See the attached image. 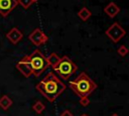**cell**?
Wrapping results in <instances>:
<instances>
[{"label":"cell","instance_id":"1","mask_svg":"<svg viewBox=\"0 0 129 116\" xmlns=\"http://www.w3.org/2000/svg\"><path fill=\"white\" fill-rule=\"evenodd\" d=\"M35 89L49 102H53L66 90V85L52 72H49L42 81L36 84Z\"/></svg>","mask_w":129,"mask_h":116},{"label":"cell","instance_id":"2","mask_svg":"<svg viewBox=\"0 0 129 116\" xmlns=\"http://www.w3.org/2000/svg\"><path fill=\"white\" fill-rule=\"evenodd\" d=\"M69 88L75 92L78 97H88L97 88L96 83L85 73H81L75 80L70 81Z\"/></svg>","mask_w":129,"mask_h":116},{"label":"cell","instance_id":"3","mask_svg":"<svg viewBox=\"0 0 129 116\" xmlns=\"http://www.w3.org/2000/svg\"><path fill=\"white\" fill-rule=\"evenodd\" d=\"M23 59L28 63V65L31 68L32 75H34L36 78L40 77V75L48 68V64H47L46 57L37 48L34 49L29 55L23 56Z\"/></svg>","mask_w":129,"mask_h":116},{"label":"cell","instance_id":"4","mask_svg":"<svg viewBox=\"0 0 129 116\" xmlns=\"http://www.w3.org/2000/svg\"><path fill=\"white\" fill-rule=\"evenodd\" d=\"M57 75L62 78L63 80H69V78L76 73L77 71V65L67 55H63L59 59V62L57 63V65L52 68Z\"/></svg>","mask_w":129,"mask_h":116},{"label":"cell","instance_id":"5","mask_svg":"<svg viewBox=\"0 0 129 116\" xmlns=\"http://www.w3.org/2000/svg\"><path fill=\"white\" fill-rule=\"evenodd\" d=\"M126 34L125 29L118 24L117 22H114L112 25H110V27L106 30V35L113 41V42H118L122 37H124Z\"/></svg>","mask_w":129,"mask_h":116},{"label":"cell","instance_id":"6","mask_svg":"<svg viewBox=\"0 0 129 116\" xmlns=\"http://www.w3.org/2000/svg\"><path fill=\"white\" fill-rule=\"evenodd\" d=\"M28 39H29L34 45L38 46V45L44 44V43L47 41L48 37L44 34V32H43L40 28H35V29L28 35Z\"/></svg>","mask_w":129,"mask_h":116},{"label":"cell","instance_id":"7","mask_svg":"<svg viewBox=\"0 0 129 116\" xmlns=\"http://www.w3.org/2000/svg\"><path fill=\"white\" fill-rule=\"evenodd\" d=\"M17 4V0H0V14L3 17H6Z\"/></svg>","mask_w":129,"mask_h":116},{"label":"cell","instance_id":"8","mask_svg":"<svg viewBox=\"0 0 129 116\" xmlns=\"http://www.w3.org/2000/svg\"><path fill=\"white\" fill-rule=\"evenodd\" d=\"M6 37H7L13 44H16V43H18V42L22 39L23 35H22V32H21L17 27H12V28L6 33Z\"/></svg>","mask_w":129,"mask_h":116},{"label":"cell","instance_id":"9","mask_svg":"<svg viewBox=\"0 0 129 116\" xmlns=\"http://www.w3.org/2000/svg\"><path fill=\"white\" fill-rule=\"evenodd\" d=\"M15 67H16V69H17L24 77H26V78H28L29 76L32 75V71H31L30 66L28 65V63H27L23 57L16 64Z\"/></svg>","mask_w":129,"mask_h":116},{"label":"cell","instance_id":"10","mask_svg":"<svg viewBox=\"0 0 129 116\" xmlns=\"http://www.w3.org/2000/svg\"><path fill=\"white\" fill-rule=\"evenodd\" d=\"M104 12H105L109 17L113 18V17H115V16L120 12V8H119V6H118L115 2H110V3H108V4L105 6Z\"/></svg>","mask_w":129,"mask_h":116},{"label":"cell","instance_id":"11","mask_svg":"<svg viewBox=\"0 0 129 116\" xmlns=\"http://www.w3.org/2000/svg\"><path fill=\"white\" fill-rule=\"evenodd\" d=\"M12 103V100L7 95H3L0 98V108H2L3 110H8L11 107Z\"/></svg>","mask_w":129,"mask_h":116},{"label":"cell","instance_id":"12","mask_svg":"<svg viewBox=\"0 0 129 116\" xmlns=\"http://www.w3.org/2000/svg\"><path fill=\"white\" fill-rule=\"evenodd\" d=\"M91 15H92V12H91L87 7H83V8L78 12L79 18H80L81 20H83V21L88 20V19L91 17Z\"/></svg>","mask_w":129,"mask_h":116},{"label":"cell","instance_id":"13","mask_svg":"<svg viewBox=\"0 0 129 116\" xmlns=\"http://www.w3.org/2000/svg\"><path fill=\"white\" fill-rule=\"evenodd\" d=\"M59 56L55 53V52H52V53H50V55L46 59V61H47V64H48V66H50L51 68H54L56 65H57V63L59 62Z\"/></svg>","mask_w":129,"mask_h":116},{"label":"cell","instance_id":"14","mask_svg":"<svg viewBox=\"0 0 129 116\" xmlns=\"http://www.w3.org/2000/svg\"><path fill=\"white\" fill-rule=\"evenodd\" d=\"M32 109L35 111V113H37V114H41L42 111L45 109V105H44L41 101H36V102L33 104Z\"/></svg>","mask_w":129,"mask_h":116},{"label":"cell","instance_id":"15","mask_svg":"<svg viewBox=\"0 0 129 116\" xmlns=\"http://www.w3.org/2000/svg\"><path fill=\"white\" fill-rule=\"evenodd\" d=\"M17 3L20 4L24 9L29 8V7L33 4V2H32L31 0H17Z\"/></svg>","mask_w":129,"mask_h":116},{"label":"cell","instance_id":"16","mask_svg":"<svg viewBox=\"0 0 129 116\" xmlns=\"http://www.w3.org/2000/svg\"><path fill=\"white\" fill-rule=\"evenodd\" d=\"M117 52H118L119 55H121V56H125V55L128 53V48H127V46H125V45H121V46L118 47Z\"/></svg>","mask_w":129,"mask_h":116},{"label":"cell","instance_id":"17","mask_svg":"<svg viewBox=\"0 0 129 116\" xmlns=\"http://www.w3.org/2000/svg\"><path fill=\"white\" fill-rule=\"evenodd\" d=\"M79 102H80L81 106H83V107H87V106H89L90 103H91V101H90V99H89L88 97H81Z\"/></svg>","mask_w":129,"mask_h":116},{"label":"cell","instance_id":"18","mask_svg":"<svg viewBox=\"0 0 129 116\" xmlns=\"http://www.w3.org/2000/svg\"><path fill=\"white\" fill-rule=\"evenodd\" d=\"M59 116H74V115L70 110H64L59 114Z\"/></svg>","mask_w":129,"mask_h":116},{"label":"cell","instance_id":"19","mask_svg":"<svg viewBox=\"0 0 129 116\" xmlns=\"http://www.w3.org/2000/svg\"><path fill=\"white\" fill-rule=\"evenodd\" d=\"M111 116H119V115H118V114H117V113H113V114H112V115H111Z\"/></svg>","mask_w":129,"mask_h":116},{"label":"cell","instance_id":"20","mask_svg":"<svg viewBox=\"0 0 129 116\" xmlns=\"http://www.w3.org/2000/svg\"><path fill=\"white\" fill-rule=\"evenodd\" d=\"M31 1H32V2H33V3H36V2H37V1H38V0H31Z\"/></svg>","mask_w":129,"mask_h":116},{"label":"cell","instance_id":"21","mask_svg":"<svg viewBox=\"0 0 129 116\" xmlns=\"http://www.w3.org/2000/svg\"><path fill=\"white\" fill-rule=\"evenodd\" d=\"M81 116H88V115H87V114H82Z\"/></svg>","mask_w":129,"mask_h":116}]
</instances>
